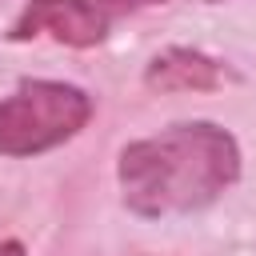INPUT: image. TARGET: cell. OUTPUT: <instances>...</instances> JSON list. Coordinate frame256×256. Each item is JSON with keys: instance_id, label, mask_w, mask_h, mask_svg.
<instances>
[{"instance_id": "8992f818", "label": "cell", "mask_w": 256, "mask_h": 256, "mask_svg": "<svg viewBox=\"0 0 256 256\" xmlns=\"http://www.w3.org/2000/svg\"><path fill=\"white\" fill-rule=\"evenodd\" d=\"M212 4H220V0H212Z\"/></svg>"}, {"instance_id": "7a4b0ae2", "label": "cell", "mask_w": 256, "mask_h": 256, "mask_svg": "<svg viewBox=\"0 0 256 256\" xmlns=\"http://www.w3.org/2000/svg\"><path fill=\"white\" fill-rule=\"evenodd\" d=\"M92 96L64 80H24L0 100V156H40L92 120Z\"/></svg>"}, {"instance_id": "5b68a950", "label": "cell", "mask_w": 256, "mask_h": 256, "mask_svg": "<svg viewBox=\"0 0 256 256\" xmlns=\"http://www.w3.org/2000/svg\"><path fill=\"white\" fill-rule=\"evenodd\" d=\"M108 16H120V12H136V8H156V4H168V0H100Z\"/></svg>"}, {"instance_id": "3957f363", "label": "cell", "mask_w": 256, "mask_h": 256, "mask_svg": "<svg viewBox=\"0 0 256 256\" xmlns=\"http://www.w3.org/2000/svg\"><path fill=\"white\" fill-rule=\"evenodd\" d=\"M112 28V16L100 0H28L12 20L8 40L24 44L32 36H52L68 48H96Z\"/></svg>"}, {"instance_id": "277c9868", "label": "cell", "mask_w": 256, "mask_h": 256, "mask_svg": "<svg viewBox=\"0 0 256 256\" xmlns=\"http://www.w3.org/2000/svg\"><path fill=\"white\" fill-rule=\"evenodd\" d=\"M228 80H236V72L224 60L200 48H180V44L156 52L144 68V84L152 92H216Z\"/></svg>"}, {"instance_id": "6da1fadb", "label": "cell", "mask_w": 256, "mask_h": 256, "mask_svg": "<svg viewBox=\"0 0 256 256\" xmlns=\"http://www.w3.org/2000/svg\"><path fill=\"white\" fill-rule=\"evenodd\" d=\"M124 208L144 220L188 216L216 204L240 180V144L212 120H184L120 148Z\"/></svg>"}]
</instances>
